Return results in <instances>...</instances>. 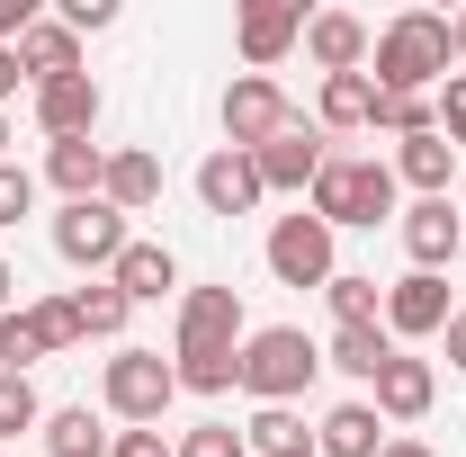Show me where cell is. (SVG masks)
<instances>
[{"label": "cell", "instance_id": "obj_42", "mask_svg": "<svg viewBox=\"0 0 466 457\" xmlns=\"http://www.w3.org/2000/svg\"><path fill=\"white\" fill-rule=\"evenodd\" d=\"M9 296H18V269H9V260H0V314H9Z\"/></svg>", "mask_w": 466, "mask_h": 457}, {"label": "cell", "instance_id": "obj_2", "mask_svg": "<svg viewBox=\"0 0 466 457\" xmlns=\"http://www.w3.org/2000/svg\"><path fill=\"white\" fill-rule=\"evenodd\" d=\"M395 162H377V153H332L323 171H314V188H305V216H323L332 233L350 225H395Z\"/></svg>", "mask_w": 466, "mask_h": 457}, {"label": "cell", "instance_id": "obj_6", "mask_svg": "<svg viewBox=\"0 0 466 457\" xmlns=\"http://www.w3.org/2000/svg\"><path fill=\"white\" fill-rule=\"evenodd\" d=\"M126 242H135V233H126V216H116L108 198H81V207H63V216H55V251L72 260V269H90V279H108Z\"/></svg>", "mask_w": 466, "mask_h": 457}, {"label": "cell", "instance_id": "obj_26", "mask_svg": "<svg viewBox=\"0 0 466 457\" xmlns=\"http://www.w3.org/2000/svg\"><path fill=\"white\" fill-rule=\"evenodd\" d=\"M314 117H323V135H359V126L377 117V81H368V72H332L323 99H314Z\"/></svg>", "mask_w": 466, "mask_h": 457}, {"label": "cell", "instance_id": "obj_7", "mask_svg": "<svg viewBox=\"0 0 466 457\" xmlns=\"http://www.w3.org/2000/svg\"><path fill=\"white\" fill-rule=\"evenodd\" d=\"M296 108H288V90L269 81V72H233V90H225V144L233 153H260L269 135H288Z\"/></svg>", "mask_w": 466, "mask_h": 457}, {"label": "cell", "instance_id": "obj_16", "mask_svg": "<svg viewBox=\"0 0 466 457\" xmlns=\"http://www.w3.org/2000/svg\"><path fill=\"white\" fill-rule=\"evenodd\" d=\"M108 287L126 296V305H162V296L179 287L171 242H126V251H116V269H108Z\"/></svg>", "mask_w": 466, "mask_h": 457}, {"label": "cell", "instance_id": "obj_30", "mask_svg": "<svg viewBox=\"0 0 466 457\" xmlns=\"http://www.w3.org/2000/svg\"><path fill=\"white\" fill-rule=\"evenodd\" d=\"M377 135H395V144H412V135H431L440 117H431V99H412V90H377V117H368Z\"/></svg>", "mask_w": 466, "mask_h": 457}, {"label": "cell", "instance_id": "obj_43", "mask_svg": "<svg viewBox=\"0 0 466 457\" xmlns=\"http://www.w3.org/2000/svg\"><path fill=\"white\" fill-rule=\"evenodd\" d=\"M449 36H458V63H466V9H458V18H449Z\"/></svg>", "mask_w": 466, "mask_h": 457}, {"label": "cell", "instance_id": "obj_38", "mask_svg": "<svg viewBox=\"0 0 466 457\" xmlns=\"http://www.w3.org/2000/svg\"><path fill=\"white\" fill-rule=\"evenodd\" d=\"M108 457H171V440H162V431H116Z\"/></svg>", "mask_w": 466, "mask_h": 457}, {"label": "cell", "instance_id": "obj_24", "mask_svg": "<svg viewBox=\"0 0 466 457\" xmlns=\"http://www.w3.org/2000/svg\"><path fill=\"white\" fill-rule=\"evenodd\" d=\"M242 449L251 457H314V431H305L296 403H260V412L242 421Z\"/></svg>", "mask_w": 466, "mask_h": 457}, {"label": "cell", "instance_id": "obj_23", "mask_svg": "<svg viewBox=\"0 0 466 457\" xmlns=\"http://www.w3.org/2000/svg\"><path fill=\"white\" fill-rule=\"evenodd\" d=\"M46 179L63 188V207H81V198H99V179H108V144H46Z\"/></svg>", "mask_w": 466, "mask_h": 457}, {"label": "cell", "instance_id": "obj_27", "mask_svg": "<svg viewBox=\"0 0 466 457\" xmlns=\"http://www.w3.org/2000/svg\"><path fill=\"white\" fill-rule=\"evenodd\" d=\"M171 377H179V395H233L242 386V350H171Z\"/></svg>", "mask_w": 466, "mask_h": 457}, {"label": "cell", "instance_id": "obj_44", "mask_svg": "<svg viewBox=\"0 0 466 457\" xmlns=\"http://www.w3.org/2000/svg\"><path fill=\"white\" fill-rule=\"evenodd\" d=\"M0 162H9V117H0Z\"/></svg>", "mask_w": 466, "mask_h": 457}, {"label": "cell", "instance_id": "obj_20", "mask_svg": "<svg viewBox=\"0 0 466 457\" xmlns=\"http://www.w3.org/2000/svg\"><path fill=\"white\" fill-rule=\"evenodd\" d=\"M449 171H458V144L440 126L412 135V144H395V188H412V198H449Z\"/></svg>", "mask_w": 466, "mask_h": 457}, {"label": "cell", "instance_id": "obj_40", "mask_svg": "<svg viewBox=\"0 0 466 457\" xmlns=\"http://www.w3.org/2000/svg\"><path fill=\"white\" fill-rule=\"evenodd\" d=\"M27 72H18V46H0V108H9V90H18Z\"/></svg>", "mask_w": 466, "mask_h": 457}, {"label": "cell", "instance_id": "obj_3", "mask_svg": "<svg viewBox=\"0 0 466 457\" xmlns=\"http://www.w3.org/2000/svg\"><path fill=\"white\" fill-rule=\"evenodd\" d=\"M314 377H323V341H305L296 323L242 332V395H251V403H296Z\"/></svg>", "mask_w": 466, "mask_h": 457}, {"label": "cell", "instance_id": "obj_8", "mask_svg": "<svg viewBox=\"0 0 466 457\" xmlns=\"http://www.w3.org/2000/svg\"><path fill=\"white\" fill-rule=\"evenodd\" d=\"M171 350H242V287H179Z\"/></svg>", "mask_w": 466, "mask_h": 457}, {"label": "cell", "instance_id": "obj_10", "mask_svg": "<svg viewBox=\"0 0 466 457\" xmlns=\"http://www.w3.org/2000/svg\"><path fill=\"white\" fill-rule=\"evenodd\" d=\"M449 279H431V269H404V279L386 287V332H395V350L404 341H440L449 332Z\"/></svg>", "mask_w": 466, "mask_h": 457}, {"label": "cell", "instance_id": "obj_32", "mask_svg": "<svg viewBox=\"0 0 466 457\" xmlns=\"http://www.w3.org/2000/svg\"><path fill=\"white\" fill-rule=\"evenodd\" d=\"M36 359H46V341H36L27 305H9V314H0V377H27Z\"/></svg>", "mask_w": 466, "mask_h": 457}, {"label": "cell", "instance_id": "obj_35", "mask_svg": "<svg viewBox=\"0 0 466 457\" xmlns=\"http://www.w3.org/2000/svg\"><path fill=\"white\" fill-rule=\"evenodd\" d=\"M27 216H36V171L0 162V225H27Z\"/></svg>", "mask_w": 466, "mask_h": 457}, {"label": "cell", "instance_id": "obj_9", "mask_svg": "<svg viewBox=\"0 0 466 457\" xmlns=\"http://www.w3.org/2000/svg\"><path fill=\"white\" fill-rule=\"evenodd\" d=\"M251 162H260V188H269V198H305V188H314V171L332 162V144H323V126H305V117H296L288 135H269Z\"/></svg>", "mask_w": 466, "mask_h": 457}, {"label": "cell", "instance_id": "obj_33", "mask_svg": "<svg viewBox=\"0 0 466 457\" xmlns=\"http://www.w3.org/2000/svg\"><path fill=\"white\" fill-rule=\"evenodd\" d=\"M27 323H36V341H46V359L81 341V314H72V296H36V305H27Z\"/></svg>", "mask_w": 466, "mask_h": 457}, {"label": "cell", "instance_id": "obj_41", "mask_svg": "<svg viewBox=\"0 0 466 457\" xmlns=\"http://www.w3.org/2000/svg\"><path fill=\"white\" fill-rule=\"evenodd\" d=\"M377 457H431V449H421V440H386Z\"/></svg>", "mask_w": 466, "mask_h": 457}, {"label": "cell", "instance_id": "obj_18", "mask_svg": "<svg viewBox=\"0 0 466 457\" xmlns=\"http://www.w3.org/2000/svg\"><path fill=\"white\" fill-rule=\"evenodd\" d=\"M386 440H395V431L377 421V403H368V395H359V403H332V412L314 421V457H377Z\"/></svg>", "mask_w": 466, "mask_h": 457}, {"label": "cell", "instance_id": "obj_29", "mask_svg": "<svg viewBox=\"0 0 466 457\" xmlns=\"http://www.w3.org/2000/svg\"><path fill=\"white\" fill-rule=\"evenodd\" d=\"M323 305H332V323H386V287L359 279V269H341V279L323 287Z\"/></svg>", "mask_w": 466, "mask_h": 457}, {"label": "cell", "instance_id": "obj_5", "mask_svg": "<svg viewBox=\"0 0 466 457\" xmlns=\"http://www.w3.org/2000/svg\"><path fill=\"white\" fill-rule=\"evenodd\" d=\"M332 242H341V233L323 225V216H305V207L279 216V225H269V279H279V287H332V279H341Z\"/></svg>", "mask_w": 466, "mask_h": 457}, {"label": "cell", "instance_id": "obj_36", "mask_svg": "<svg viewBox=\"0 0 466 457\" xmlns=\"http://www.w3.org/2000/svg\"><path fill=\"white\" fill-rule=\"evenodd\" d=\"M431 117H440V135H449V144L466 153V72H449V81H440V99H431Z\"/></svg>", "mask_w": 466, "mask_h": 457}, {"label": "cell", "instance_id": "obj_45", "mask_svg": "<svg viewBox=\"0 0 466 457\" xmlns=\"http://www.w3.org/2000/svg\"><path fill=\"white\" fill-rule=\"evenodd\" d=\"M458 216H466V207H458Z\"/></svg>", "mask_w": 466, "mask_h": 457}, {"label": "cell", "instance_id": "obj_25", "mask_svg": "<svg viewBox=\"0 0 466 457\" xmlns=\"http://www.w3.org/2000/svg\"><path fill=\"white\" fill-rule=\"evenodd\" d=\"M36 440H46V457H108L116 431L90 412V403H63V412H46V431H36Z\"/></svg>", "mask_w": 466, "mask_h": 457}, {"label": "cell", "instance_id": "obj_31", "mask_svg": "<svg viewBox=\"0 0 466 457\" xmlns=\"http://www.w3.org/2000/svg\"><path fill=\"white\" fill-rule=\"evenodd\" d=\"M27 431H46V395H36V377H0V440H27Z\"/></svg>", "mask_w": 466, "mask_h": 457}, {"label": "cell", "instance_id": "obj_34", "mask_svg": "<svg viewBox=\"0 0 466 457\" xmlns=\"http://www.w3.org/2000/svg\"><path fill=\"white\" fill-rule=\"evenodd\" d=\"M171 457H251V449H242L233 421H198V431H179V440H171Z\"/></svg>", "mask_w": 466, "mask_h": 457}, {"label": "cell", "instance_id": "obj_39", "mask_svg": "<svg viewBox=\"0 0 466 457\" xmlns=\"http://www.w3.org/2000/svg\"><path fill=\"white\" fill-rule=\"evenodd\" d=\"M440 341H449V368H466V305L449 314V332H440Z\"/></svg>", "mask_w": 466, "mask_h": 457}, {"label": "cell", "instance_id": "obj_15", "mask_svg": "<svg viewBox=\"0 0 466 457\" xmlns=\"http://www.w3.org/2000/svg\"><path fill=\"white\" fill-rule=\"evenodd\" d=\"M368 403H377V421H421V412L440 403V368L412 359V350H395V359L377 368V395Z\"/></svg>", "mask_w": 466, "mask_h": 457}, {"label": "cell", "instance_id": "obj_17", "mask_svg": "<svg viewBox=\"0 0 466 457\" xmlns=\"http://www.w3.org/2000/svg\"><path fill=\"white\" fill-rule=\"evenodd\" d=\"M305 55L323 63V81H332V72H368V18L314 9V18H305Z\"/></svg>", "mask_w": 466, "mask_h": 457}, {"label": "cell", "instance_id": "obj_14", "mask_svg": "<svg viewBox=\"0 0 466 457\" xmlns=\"http://www.w3.org/2000/svg\"><path fill=\"white\" fill-rule=\"evenodd\" d=\"M269 188H260V162L251 153H233V144H216L207 162H198V207L207 216H251Z\"/></svg>", "mask_w": 466, "mask_h": 457}, {"label": "cell", "instance_id": "obj_28", "mask_svg": "<svg viewBox=\"0 0 466 457\" xmlns=\"http://www.w3.org/2000/svg\"><path fill=\"white\" fill-rule=\"evenodd\" d=\"M72 314H81V341H116L135 305H126V296H116L108 279H90V287H81V296H72Z\"/></svg>", "mask_w": 466, "mask_h": 457}, {"label": "cell", "instance_id": "obj_11", "mask_svg": "<svg viewBox=\"0 0 466 457\" xmlns=\"http://www.w3.org/2000/svg\"><path fill=\"white\" fill-rule=\"evenodd\" d=\"M395 233H404L412 269H431V279H440V269H449V260L466 251V216L449 207V198H412L404 216H395Z\"/></svg>", "mask_w": 466, "mask_h": 457}, {"label": "cell", "instance_id": "obj_19", "mask_svg": "<svg viewBox=\"0 0 466 457\" xmlns=\"http://www.w3.org/2000/svg\"><path fill=\"white\" fill-rule=\"evenodd\" d=\"M18 72H27V90H46V81H72V72H81V36H72L63 18H36V27L18 36Z\"/></svg>", "mask_w": 466, "mask_h": 457}, {"label": "cell", "instance_id": "obj_1", "mask_svg": "<svg viewBox=\"0 0 466 457\" xmlns=\"http://www.w3.org/2000/svg\"><path fill=\"white\" fill-rule=\"evenodd\" d=\"M449 63H458V36H449L440 9H395V18L368 36V81H377V90L431 99V90L449 81Z\"/></svg>", "mask_w": 466, "mask_h": 457}, {"label": "cell", "instance_id": "obj_13", "mask_svg": "<svg viewBox=\"0 0 466 457\" xmlns=\"http://www.w3.org/2000/svg\"><path fill=\"white\" fill-rule=\"evenodd\" d=\"M99 108H108V99H99L90 72L46 81V90H36V135H46V144H81V135H99Z\"/></svg>", "mask_w": 466, "mask_h": 457}, {"label": "cell", "instance_id": "obj_22", "mask_svg": "<svg viewBox=\"0 0 466 457\" xmlns=\"http://www.w3.org/2000/svg\"><path fill=\"white\" fill-rule=\"evenodd\" d=\"M386 359H395V332H386V323H332V341H323V368H341L359 386H377Z\"/></svg>", "mask_w": 466, "mask_h": 457}, {"label": "cell", "instance_id": "obj_21", "mask_svg": "<svg viewBox=\"0 0 466 457\" xmlns=\"http://www.w3.org/2000/svg\"><path fill=\"white\" fill-rule=\"evenodd\" d=\"M99 198H108L116 216H144V207L162 198V162H153L144 144H116V153H108V179H99Z\"/></svg>", "mask_w": 466, "mask_h": 457}, {"label": "cell", "instance_id": "obj_4", "mask_svg": "<svg viewBox=\"0 0 466 457\" xmlns=\"http://www.w3.org/2000/svg\"><path fill=\"white\" fill-rule=\"evenodd\" d=\"M99 395H108V412L126 431H162V412L179 403V377H171L162 350H116L108 377H99Z\"/></svg>", "mask_w": 466, "mask_h": 457}, {"label": "cell", "instance_id": "obj_37", "mask_svg": "<svg viewBox=\"0 0 466 457\" xmlns=\"http://www.w3.org/2000/svg\"><path fill=\"white\" fill-rule=\"evenodd\" d=\"M63 27L72 36H99V27H116V0H63Z\"/></svg>", "mask_w": 466, "mask_h": 457}, {"label": "cell", "instance_id": "obj_12", "mask_svg": "<svg viewBox=\"0 0 466 457\" xmlns=\"http://www.w3.org/2000/svg\"><path fill=\"white\" fill-rule=\"evenodd\" d=\"M233 46H242V63H251V72L288 63L296 46H305V9H296V0H251V9L233 18Z\"/></svg>", "mask_w": 466, "mask_h": 457}]
</instances>
